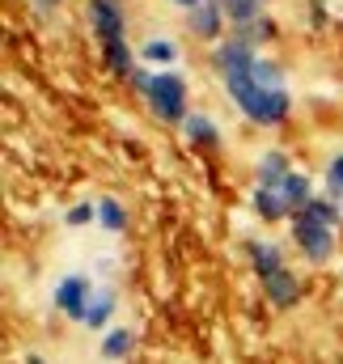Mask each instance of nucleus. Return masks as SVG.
Masks as SVG:
<instances>
[{
	"instance_id": "1",
	"label": "nucleus",
	"mask_w": 343,
	"mask_h": 364,
	"mask_svg": "<svg viewBox=\"0 0 343 364\" xmlns=\"http://www.w3.org/2000/svg\"><path fill=\"white\" fill-rule=\"evenodd\" d=\"M225 93L238 106V114L255 127H284L292 119V93L288 90H258L250 73L225 77Z\"/></svg>"
},
{
	"instance_id": "2",
	"label": "nucleus",
	"mask_w": 343,
	"mask_h": 364,
	"mask_svg": "<svg viewBox=\"0 0 343 364\" xmlns=\"http://www.w3.org/2000/svg\"><path fill=\"white\" fill-rule=\"evenodd\" d=\"M288 242H292V250L301 255L305 267H331L335 255H339V229H327V225H318L301 212L288 220Z\"/></svg>"
},
{
	"instance_id": "3",
	"label": "nucleus",
	"mask_w": 343,
	"mask_h": 364,
	"mask_svg": "<svg viewBox=\"0 0 343 364\" xmlns=\"http://www.w3.org/2000/svg\"><path fill=\"white\" fill-rule=\"evenodd\" d=\"M144 102H149L153 119H157V123H170V127H182L186 114H191V90H186V81H182L178 73H170V68L153 77Z\"/></svg>"
},
{
	"instance_id": "4",
	"label": "nucleus",
	"mask_w": 343,
	"mask_h": 364,
	"mask_svg": "<svg viewBox=\"0 0 343 364\" xmlns=\"http://www.w3.org/2000/svg\"><path fill=\"white\" fill-rule=\"evenodd\" d=\"M93 292H97V279H93V275L68 272V275H60V279H56V288H51V305H56V314H60V318H68V322H77V326H81V318H85Z\"/></svg>"
},
{
	"instance_id": "5",
	"label": "nucleus",
	"mask_w": 343,
	"mask_h": 364,
	"mask_svg": "<svg viewBox=\"0 0 343 364\" xmlns=\"http://www.w3.org/2000/svg\"><path fill=\"white\" fill-rule=\"evenodd\" d=\"M85 21L97 34L102 47L127 38V9H123V0H85Z\"/></svg>"
},
{
	"instance_id": "6",
	"label": "nucleus",
	"mask_w": 343,
	"mask_h": 364,
	"mask_svg": "<svg viewBox=\"0 0 343 364\" xmlns=\"http://www.w3.org/2000/svg\"><path fill=\"white\" fill-rule=\"evenodd\" d=\"M258 292H263L267 309H275V314H288V309H297V305L305 301V279H301V272L284 267L280 275H271L267 284H258Z\"/></svg>"
},
{
	"instance_id": "7",
	"label": "nucleus",
	"mask_w": 343,
	"mask_h": 364,
	"mask_svg": "<svg viewBox=\"0 0 343 364\" xmlns=\"http://www.w3.org/2000/svg\"><path fill=\"white\" fill-rule=\"evenodd\" d=\"M258 60V51L250 43H242V38H221L216 47H212V68H216V77L225 81V77H238V73H250Z\"/></svg>"
},
{
	"instance_id": "8",
	"label": "nucleus",
	"mask_w": 343,
	"mask_h": 364,
	"mask_svg": "<svg viewBox=\"0 0 343 364\" xmlns=\"http://www.w3.org/2000/svg\"><path fill=\"white\" fill-rule=\"evenodd\" d=\"M246 263H250L258 284H267L271 275H280L288 267V255H284V246L275 237H250L246 242Z\"/></svg>"
},
{
	"instance_id": "9",
	"label": "nucleus",
	"mask_w": 343,
	"mask_h": 364,
	"mask_svg": "<svg viewBox=\"0 0 343 364\" xmlns=\"http://www.w3.org/2000/svg\"><path fill=\"white\" fill-rule=\"evenodd\" d=\"M225 4L221 0H204V4H195L191 13H186V30H191V38H199V43H221L225 38Z\"/></svg>"
},
{
	"instance_id": "10",
	"label": "nucleus",
	"mask_w": 343,
	"mask_h": 364,
	"mask_svg": "<svg viewBox=\"0 0 343 364\" xmlns=\"http://www.w3.org/2000/svg\"><path fill=\"white\" fill-rule=\"evenodd\" d=\"M178 132H182V140H186L191 149H204V153H216V149L225 144L221 123H216L212 114H204V110H191V114H186V123H182Z\"/></svg>"
},
{
	"instance_id": "11",
	"label": "nucleus",
	"mask_w": 343,
	"mask_h": 364,
	"mask_svg": "<svg viewBox=\"0 0 343 364\" xmlns=\"http://www.w3.org/2000/svg\"><path fill=\"white\" fill-rule=\"evenodd\" d=\"M115 314H119V292H115L110 284H97V292H93V301H89L81 326H85V331H97V335H106L110 326H119Z\"/></svg>"
},
{
	"instance_id": "12",
	"label": "nucleus",
	"mask_w": 343,
	"mask_h": 364,
	"mask_svg": "<svg viewBox=\"0 0 343 364\" xmlns=\"http://www.w3.org/2000/svg\"><path fill=\"white\" fill-rule=\"evenodd\" d=\"M250 212L258 216V225H288L292 220V208L284 203L280 186H255L250 191Z\"/></svg>"
},
{
	"instance_id": "13",
	"label": "nucleus",
	"mask_w": 343,
	"mask_h": 364,
	"mask_svg": "<svg viewBox=\"0 0 343 364\" xmlns=\"http://www.w3.org/2000/svg\"><path fill=\"white\" fill-rule=\"evenodd\" d=\"M292 170L297 166H292V157L284 149H263L255 157V186H280Z\"/></svg>"
},
{
	"instance_id": "14",
	"label": "nucleus",
	"mask_w": 343,
	"mask_h": 364,
	"mask_svg": "<svg viewBox=\"0 0 343 364\" xmlns=\"http://www.w3.org/2000/svg\"><path fill=\"white\" fill-rule=\"evenodd\" d=\"M136 331L132 326H110L106 335H102V343H97V356L106 364H123V360H132V352H136Z\"/></svg>"
},
{
	"instance_id": "15",
	"label": "nucleus",
	"mask_w": 343,
	"mask_h": 364,
	"mask_svg": "<svg viewBox=\"0 0 343 364\" xmlns=\"http://www.w3.org/2000/svg\"><path fill=\"white\" fill-rule=\"evenodd\" d=\"M102 64H106V73H110V77L132 81V73L140 68V51H132V43H127V38H119V43H106V47H102Z\"/></svg>"
},
{
	"instance_id": "16",
	"label": "nucleus",
	"mask_w": 343,
	"mask_h": 364,
	"mask_svg": "<svg viewBox=\"0 0 343 364\" xmlns=\"http://www.w3.org/2000/svg\"><path fill=\"white\" fill-rule=\"evenodd\" d=\"M140 64H149V68H157V73H166V68H174L178 64V43L174 38H144L140 43Z\"/></svg>"
},
{
	"instance_id": "17",
	"label": "nucleus",
	"mask_w": 343,
	"mask_h": 364,
	"mask_svg": "<svg viewBox=\"0 0 343 364\" xmlns=\"http://www.w3.org/2000/svg\"><path fill=\"white\" fill-rule=\"evenodd\" d=\"M280 195H284V203H288V208H292V216H297V212L318 195V191H314V178H310L305 170H292L288 178L280 182Z\"/></svg>"
},
{
	"instance_id": "18",
	"label": "nucleus",
	"mask_w": 343,
	"mask_h": 364,
	"mask_svg": "<svg viewBox=\"0 0 343 364\" xmlns=\"http://www.w3.org/2000/svg\"><path fill=\"white\" fill-rule=\"evenodd\" d=\"M250 77H255L258 90H288V73H284V64H280V60H271V55H263V51H258Z\"/></svg>"
},
{
	"instance_id": "19",
	"label": "nucleus",
	"mask_w": 343,
	"mask_h": 364,
	"mask_svg": "<svg viewBox=\"0 0 343 364\" xmlns=\"http://www.w3.org/2000/svg\"><path fill=\"white\" fill-rule=\"evenodd\" d=\"M127 208H123V199H115V195H102L97 199V229H106V233H123L127 229Z\"/></svg>"
},
{
	"instance_id": "20",
	"label": "nucleus",
	"mask_w": 343,
	"mask_h": 364,
	"mask_svg": "<svg viewBox=\"0 0 343 364\" xmlns=\"http://www.w3.org/2000/svg\"><path fill=\"white\" fill-rule=\"evenodd\" d=\"M233 38H242V43H250V47H267V43H275V38H280V26H275V17H267V13H263V17H258V21H250V26H238V30H233Z\"/></svg>"
},
{
	"instance_id": "21",
	"label": "nucleus",
	"mask_w": 343,
	"mask_h": 364,
	"mask_svg": "<svg viewBox=\"0 0 343 364\" xmlns=\"http://www.w3.org/2000/svg\"><path fill=\"white\" fill-rule=\"evenodd\" d=\"M263 4L267 0H225V17H229V26L238 30V26H250L263 17Z\"/></svg>"
},
{
	"instance_id": "22",
	"label": "nucleus",
	"mask_w": 343,
	"mask_h": 364,
	"mask_svg": "<svg viewBox=\"0 0 343 364\" xmlns=\"http://www.w3.org/2000/svg\"><path fill=\"white\" fill-rule=\"evenodd\" d=\"M322 195L343 203V153L327 157V170H322Z\"/></svg>"
},
{
	"instance_id": "23",
	"label": "nucleus",
	"mask_w": 343,
	"mask_h": 364,
	"mask_svg": "<svg viewBox=\"0 0 343 364\" xmlns=\"http://www.w3.org/2000/svg\"><path fill=\"white\" fill-rule=\"evenodd\" d=\"M64 225L68 229H85V225H97V199H81L64 212Z\"/></svg>"
},
{
	"instance_id": "24",
	"label": "nucleus",
	"mask_w": 343,
	"mask_h": 364,
	"mask_svg": "<svg viewBox=\"0 0 343 364\" xmlns=\"http://www.w3.org/2000/svg\"><path fill=\"white\" fill-rule=\"evenodd\" d=\"M153 77H157V73H153L149 64H140V68L132 73V81H127V85H132V90H136L140 97H144V93H149V85H153Z\"/></svg>"
},
{
	"instance_id": "25",
	"label": "nucleus",
	"mask_w": 343,
	"mask_h": 364,
	"mask_svg": "<svg viewBox=\"0 0 343 364\" xmlns=\"http://www.w3.org/2000/svg\"><path fill=\"white\" fill-rule=\"evenodd\" d=\"M331 21V9H327V0H310V26L314 30H322Z\"/></svg>"
},
{
	"instance_id": "26",
	"label": "nucleus",
	"mask_w": 343,
	"mask_h": 364,
	"mask_svg": "<svg viewBox=\"0 0 343 364\" xmlns=\"http://www.w3.org/2000/svg\"><path fill=\"white\" fill-rule=\"evenodd\" d=\"M30 4H34V9H38V13H43V17H47V13H56V9H60V4H64V0H30Z\"/></svg>"
},
{
	"instance_id": "27",
	"label": "nucleus",
	"mask_w": 343,
	"mask_h": 364,
	"mask_svg": "<svg viewBox=\"0 0 343 364\" xmlns=\"http://www.w3.org/2000/svg\"><path fill=\"white\" fill-rule=\"evenodd\" d=\"M21 364H51V360H47V356H38V352H26V356H21Z\"/></svg>"
},
{
	"instance_id": "28",
	"label": "nucleus",
	"mask_w": 343,
	"mask_h": 364,
	"mask_svg": "<svg viewBox=\"0 0 343 364\" xmlns=\"http://www.w3.org/2000/svg\"><path fill=\"white\" fill-rule=\"evenodd\" d=\"M170 4H178L182 13H191V9H195V4H204V0H170Z\"/></svg>"
},
{
	"instance_id": "29",
	"label": "nucleus",
	"mask_w": 343,
	"mask_h": 364,
	"mask_svg": "<svg viewBox=\"0 0 343 364\" xmlns=\"http://www.w3.org/2000/svg\"><path fill=\"white\" fill-rule=\"evenodd\" d=\"M221 4H225V0H221Z\"/></svg>"
},
{
	"instance_id": "30",
	"label": "nucleus",
	"mask_w": 343,
	"mask_h": 364,
	"mask_svg": "<svg viewBox=\"0 0 343 364\" xmlns=\"http://www.w3.org/2000/svg\"><path fill=\"white\" fill-rule=\"evenodd\" d=\"M339 208H343V203H339Z\"/></svg>"
}]
</instances>
